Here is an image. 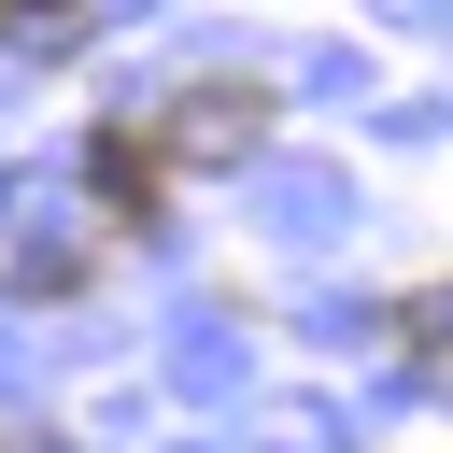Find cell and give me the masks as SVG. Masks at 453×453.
<instances>
[{"label": "cell", "mask_w": 453, "mask_h": 453, "mask_svg": "<svg viewBox=\"0 0 453 453\" xmlns=\"http://www.w3.org/2000/svg\"><path fill=\"white\" fill-rule=\"evenodd\" d=\"M85 184L142 226V212H156V184H170V142H156V127H99V142H85Z\"/></svg>", "instance_id": "cell-2"}, {"label": "cell", "mask_w": 453, "mask_h": 453, "mask_svg": "<svg viewBox=\"0 0 453 453\" xmlns=\"http://www.w3.org/2000/svg\"><path fill=\"white\" fill-rule=\"evenodd\" d=\"M14 14H28V28H71V14H85V0H14Z\"/></svg>", "instance_id": "cell-3"}, {"label": "cell", "mask_w": 453, "mask_h": 453, "mask_svg": "<svg viewBox=\"0 0 453 453\" xmlns=\"http://www.w3.org/2000/svg\"><path fill=\"white\" fill-rule=\"evenodd\" d=\"M156 142H170V156H255V142H269V99H255V85H198V99H170Z\"/></svg>", "instance_id": "cell-1"}]
</instances>
